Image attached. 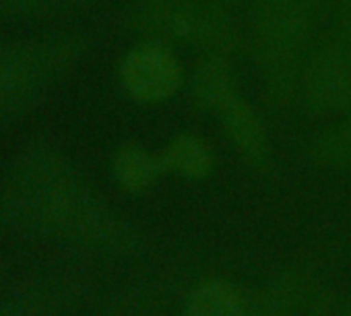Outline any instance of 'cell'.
<instances>
[{"label": "cell", "mask_w": 351, "mask_h": 316, "mask_svg": "<svg viewBox=\"0 0 351 316\" xmlns=\"http://www.w3.org/2000/svg\"><path fill=\"white\" fill-rule=\"evenodd\" d=\"M191 99L201 112L223 114L238 97V79L228 56H203L189 81Z\"/></svg>", "instance_id": "cell-6"}, {"label": "cell", "mask_w": 351, "mask_h": 316, "mask_svg": "<svg viewBox=\"0 0 351 316\" xmlns=\"http://www.w3.org/2000/svg\"><path fill=\"white\" fill-rule=\"evenodd\" d=\"M248 312L250 302L236 283L211 277L191 291L182 316H248Z\"/></svg>", "instance_id": "cell-8"}, {"label": "cell", "mask_w": 351, "mask_h": 316, "mask_svg": "<svg viewBox=\"0 0 351 316\" xmlns=\"http://www.w3.org/2000/svg\"><path fill=\"white\" fill-rule=\"evenodd\" d=\"M223 132L230 141V145L238 151L242 160L254 168V170H269L271 168V136L269 128L261 116V112L246 101L244 97H238L223 114H221Z\"/></svg>", "instance_id": "cell-5"}, {"label": "cell", "mask_w": 351, "mask_h": 316, "mask_svg": "<svg viewBox=\"0 0 351 316\" xmlns=\"http://www.w3.org/2000/svg\"><path fill=\"white\" fill-rule=\"evenodd\" d=\"M161 153L165 174L186 180H205L215 170V155L203 134L180 132L176 134Z\"/></svg>", "instance_id": "cell-7"}, {"label": "cell", "mask_w": 351, "mask_h": 316, "mask_svg": "<svg viewBox=\"0 0 351 316\" xmlns=\"http://www.w3.org/2000/svg\"><path fill=\"white\" fill-rule=\"evenodd\" d=\"M118 77L132 99L141 104H159L182 89L184 66L171 46L141 40L122 56Z\"/></svg>", "instance_id": "cell-4"}, {"label": "cell", "mask_w": 351, "mask_h": 316, "mask_svg": "<svg viewBox=\"0 0 351 316\" xmlns=\"http://www.w3.org/2000/svg\"><path fill=\"white\" fill-rule=\"evenodd\" d=\"M298 97L312 114H351V52L337 36L310 50L300 73Z\"/></svg>", "instance_id": "cell-3"}, {"label": "cell", "mask_w": 351, "mask_h": 316, "mask_svg": "<svg viewBox=\"0 0 351 316\" xmlns=\"http://www.w3.org/2000/svg\"><path fill=\"white\" fill-rule=\"evenodd\" d=\"M339 316H351V308H347V310H343V312H341Z\"/></svg>", "instance_id": "cell-11"}, {"label": "cell", "mask_w": 351, "mask_h": 316, "mask_svg": "<svg viewBox=\"0 0 351 316\" xmlns=\"http://www.w3.org/2000/svg\"><path fill=\"white\" fill-rule=\"evenodd\" d=\"M130 27L143 38L167 46H189L203 56H230L240 32L226 7L205 0H143Z\"/></svg>", "instance_id": "cell-2"}, {"label": "cell", "mask_w": 351, "mask_h": 316, "mask_svg": "<svg viewBox=\"0 0 351 316\" xmlns=\"http://www.w3.org/2000/svg\"><path fill=\"white\" fill-rule=\"evenodd\" d=\"M312 157L324 168L351 170V114H345L314 138Z\"/></svg>", "instance_id": "cell-10"}, {"label": "cell", "mask_w": 351, "mask_h": 316, "mask_svg": "<svg viewBox=\"0 0 351 316\" xmlns=\"http://www.w3.org/2000/svg\"><path fill=\"white\" fill-rule=\"evenodd\" d=\"M112 172L116 182L124 191L145 193L165 174V168H163L161 153H153L143 145L128 143L116 151Z\"/></svg>", "instance_id": "cell-9"}, {"label": "cell", "mask_w": 351, "mask_h": 316, "mask_svg": "<svg viewBox=\"0 0 351 316\" xmlns=\"http://www.w3.org/2000/svg\"><path fill=\"white\" fill-rule=\"evenodd\" d=\"M314 0H252L248 46L271 104L283 108L298 97L300 73L314 48Z\"/></svg>", "instance_id": "cell-1"}]
</instances>
